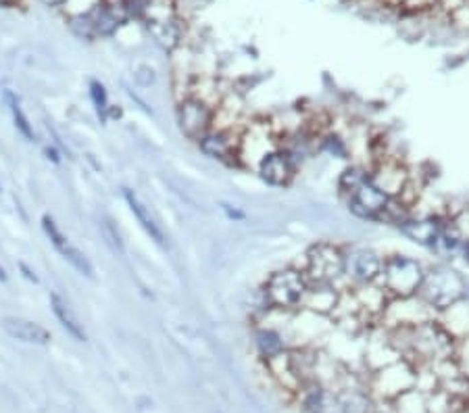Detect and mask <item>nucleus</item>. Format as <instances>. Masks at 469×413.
Returning <instances> with one entry per match:
<instances>
[{
    "label": "nucleus",
    "instance_id": "nucleus-35",
    "mask_svg": "<svg viewBox=\"0 0 469 413\" xmlns=\"http://www.w3.org/2000/svg\"><path fill=\"white\" fill-rule=\"evenodd\" d=\"M21 270L25 272V278H27V280H32V282H38V278H36V276H34V274H32V272H29L25 266H21Z\"/></svg>",
    "mask_w": 469,
    "mask_h": 413
},
{
    "label": "nucleus",
    "instance_id": "nucleus-15",
    "mask_svg": "<svg viewBox=\"0 0 469 413\" xmlns=\"http://www.w3.org/2000/svg\"><path fill=\"white\" fill-rule=\"evenodd\" d=\"M340 296L342 290H338L336 284H311L302 303V311L320 318H332L340 303Z\"/></svg>",
    "mask_w": 469,
    "mask_h": 413
},
{
    "label": "nucleus",
    "instance_id": "nucleus-22",
    "mask_svg": "<svg viewBox=\"0 0 469 413\" xmlns=\"http://www.w3.org/2000/svg\"><path fill=\"white\" fill-rule=\"evenodd\" d=\"M254 346L258 351V355L265 359L269 357H276L280 353H284L288 349L286 344V338L282 336L280 330L272 328V326H256L254 330Z\"/></svg>",
    "mask_w": 469,
    "mask_h": 413
},
{
    "label": "nucleus",
    "instance_id": "nucleus-9",
    "mask_svg": "<svg viewBox=\"0 0 469 413\" xmlns=\"http://www.w3.org/2000/svg\"><path fill=\"white\" fill-rule=\"evenodd\" d=\"M240 132L242 130H221L211 128L196 140L198 150L204 157L219 161L224 165H240L238 163V146H240Z\"/></svg>",
    "mask_w": 469,
    "mask_h": 413
},
{
    "label": "nucleus",
    "instance_id": "nucleus-3",
    "mask_svg": "<svg viewBox=\"0 0 469 413\" xmlns=\"http://www.w3.org/2000/svg\"><path fill=\"white\" fill-rule=\"evenodd\" d=\"M300 270L309 284H336L346 272V250L334 242H317L306 250Z\"/></svg>",
    "mask_w": 469,
    "mask_h": 413
},
{
    "label": "nucleus",
    "instance_id": "nucleus-32",
    "mask_svg": "<svg viewBox=\"0 0 469 413\" xmlns=\"http://www.w3.org/2000/svg\"><path fill=\"white\" fill-rule=\"evenodd\" d=\"M407 0H382V5L386 7H405Z\"/></svg>",
    "mask_w": 469,
    "mask_h": 413
},
{
    "label": "nucleus",
    "instance_id": "nucleus-17",
    "mask_svg": "<svg viewBox=\"0 0 469 413\" xmlns=\"http://www.w3.org/2000/svg\"><path fill=\"white\" fill-rule=\"evenodd\" d=\"M354 300L359 305L361 316L368 320H380L384 309L390 300L388 292L380 286V284H365V286H354L352 288Z\"/></svg>",
    "mask_w": 469,
    "mask_h": 413
},
{
    "label": "nucleus",
    "instance_id": "nucleus-10",
    "mask_svg": "<svg viewBox=\"0 0 469 413\" xmlns=\"http://www.w3.org/2000/svg\"><path fill=\"white\" fill-rule=\"evenodd\" d=\"M384 268V257L374 248H350L346 250V272L354 286L378 284Z\"/></svg>",
    "mask_w": 469,
    "mask_h": 413
},
{
    "label": "nucleus",
    "instance_id": "nucleus-8",
    "mask_svg": "<svg viewBox=\"0 0 469 413\" xmlns=\"http://www.w3.org/2000/svg\"><path fill=\"white\" fill-rule=\"evenodd\" d=\"M417 382V368L407 357L394 361V364L374 372L372 388L384 399H396L398 394L415 388Z\"/></svg>",
    "mask_w": 469,
    "mask_h": 413
},
{
    "label": "nucleus",
    "instance_id": "nucleus-4",
    "mask_svg": "<svg viewBox=\"0 0 469 413\" xmlns=\"http://www.w3.org/2000/svg\"><path fill=\"white\" fill-rule=\"evenodd\" d=\"M465 288L467 284L457 272L446 266H432L426 270V278L417 296L424 298L436 314H440L442 309H446L465 294Z\"/></svg>",
    "mask_w": 469,
    "mask_h": 413
},
{
    "label": "nucleus",
    "instance_id": "nucleus-12",
    "mask_svg": "<svg viewBox=\"0 0 469 413\" xmlns=\"http://www.w3.org/2000/svg\"><path fill=\"white\" fill-rule=\"evenodd\" d=\"M370 180L388 196H398L411 180V169L400 157H382L370 167Z\"/></svg>",
    "mask_w": 469,
    "mask_h": 413
},
{
    "label": "nucleus",
    "instance_id": "nucleus-33",
    "mask_svg": "<svg viewBox=\"0 0 469 413\" xmlns=\"http://www.w3.org/2000/svg\"><path fill=\"white\" fill-rule=\"evenodd\" d=\"M44 5H48V7H63L67 0H42Z\"/></svg>",
    "mask_w": 469,
    "mask_h": 413
},
{
    "label": "nucleus",
    "instance_id": "nucleus-28",
    "mask_svg": "<svg viewBox=\"0 0 469 413\" xmlns=\"http://www.w3.org/2000/svg\"><path fill=\"white\" fill-rule=\"evenodd\" d=\"M436 5H440V0H407L402 9H407L411 13H422V11H428Z\"/></svg>",
    "mask_w": 469,
    "mask_h": 413
},
{
    "label": "nucleus",
    "instance_id": "nucleus-1",
    "mask_svg": "<svg viewBox=\"0 0 469 413\" xmlns=\"http://www.w3.org/2000/svg\"><path fill=\"white\" fill-rule=\"evenodd\" d=\"M309 280L298 268H282L276 270L261 290L265 303L282 314H298L302 309L304 296L309 292Z\"/></svg>",
    "mask_w": 469,
    "mask_h": 413
},
{
    "label": "nucleus",
    "instance_id": "nucleus-18",
    "mask_svg": "<svg viewBox=\"0 0 469 413\" xmlns=\"http://www.w3.org/2000/svg\"><path fill=\"white\" fill-rule=\"evenodd\" d=\"M123 198H125V202L130 206V211L134 213L136 222L140 224V228L150 236V240L154 244H159V246H165L167 244V238H165L163 228L156 224V220L150 215V209L138 198V194L134 190H130V188H123Z\"/></svg>",
    "mask_w": 469,
    "mask_h": 413
},
{
    "label": "nucleus",
    "instance_id": "nucleus-6",
    "mask_svg": "<svg viewBox=\"0 0 469 413\" xmlns=\"http://www.w3.org/2000/svg\"><path fill=\"white\" fill-rule=\"evenodd\" d=\"M280 148L278 132L272 123H250L240 132V146H238V163L244 167H254L263 161V157L272 150Z\"/></svg>",
    "mask_w": 469,
    "mask_h": 413
},
{
    "label": "nucleus",
    "instance_id": "nucleus-13",
    "mask_svg": "<svg viewBox=\"0 0 469 413\" xmlns=\"http://www.w3.org/2000/svg\"><path fill=\"white\" fill-rule=\"evenodd\" d=\"M388 194H384L372 180H368L346 198V204L354 217L365 222H378L380 213L388 204Z\"/></svg>",
    "mask_w": 469,
    "mask_h": 413
},
{
    "label": "nucleus",
    "instance_id": "nucleus-25",
    "mask_svg": "<svg viewBox=\"0 0 469 413\" xmlns=\"http://www.w3.org/2000/svg\"><path fill=\"white\" fill-rule=\"evenodd\" d=\"M59 252L63 255V259L69 261L82 276H86V278H92V276H94V268H92V263L88 261V257H86L77 246H73L71 242H67Z\"/></svg>",
    "mask_w": 469,
    "mask_h": 413
},
{
    "label": "nucleus",
    "instance_id": "nucleus-16",
    "mask_svg": "<svg viewBox=\"0 0 469 413\" xmlns=\"http://www.w3.org/2000/svg\"><path fill=\"white\" fill-rule=\"evenodd\" d=\"M146 30L154 38V42L159 44L165 53H173L176 48L182 46L184 40V25L176 15L161 17V19H146Z\"/></svg>",
    "mask_w": 469,
    "mask_h": 413
},
{
    "label": "nucleus",
    "instance_id": "nucleus-34",
    "mask_svg": "<svg viewBox=\"0 0 469 413\" xmlns=\"http://www.w3.org/2000/svg\"><path fill=\"white\" fill-rule=\"evenodd\" d=\"M461 255L465 257V261L469 263V238H467V240L463 242V246H461Z\"/></svg>",
    "mask_w": 469,
    "mask_h": 413
},
{
    "label": "nucleus",
    "instance_id": "nucleus-14",
    "mask_svg": "<svg viewBox=\"0 0 469 413\" xmlns=\"http://www.w3.org/2000/svg\"><path fill=\"white\" fill-rule=\"evenodd\" d=\"M446 215L442 213H417L413 211L411 217L398 228L400 234H405L409 240L417 242L420 246L434 248L438 242V236L444 228Z\"/></svg>",
    "mask_w": 469,
    "mask_h": 413
},
{
    "label": "nucleus",
    "instance_id": "nucleus-21",
    "mask_svg": "<svg viewBox=\"0 0 469 413\" xmlns=\"http://www.w3.org/2000/svg\"><path fill=\"white\" fill-rule=\"evenodd\" d=\"M50 309H52V314H55V318L59 320V324L67 330V334H71L77 342H84L86 340L84 326L75 318V314H73V309L69 307V303L59 292H50Z\"/></svg>",
    "mask_w": 469,
    "mask_h": 413
},
{
    "label": "nucleus",
    "instance_id": "nucleus-2",
    "mask_svg": "<svg viewBox=\"0 0 469 413\" xmlns=\"http://www.w3.org/2000/svg\"><path fill=\"white\" fill-rule=\"evenodd\" d=\"M424 278L426 268L422 261L409 255H388L384 257V268L378 284L388 292L390 298H405L420 292Z\"/></svg>",
    "mask_w": 469,
    "mask_h": 413
},
{
    "label": "nucleus",
    "instance_id": "nucleus-7",
    "mask_svg": "<svg viewBox=\"0 0 469 413\" xmlns=\"http://www.w3.org/2000/svg\"><path fill=\"white\" fill-rule=\"evenodd\" d=\"M178 126L182 134L190 140H198L202 134H206L213 128L215 121V107H211L208 102L196 98V96H184L178 102Z\"/></svg>",
    "mask_w": 469,
    "mask_h": 413
},
{
    "label": "nucleus",
    "instance_id": "nucleus-26",
    "mask_svg": "<svg viewBox=\"0 0 469 413\" xmlns=\"http://www.w3.org/2000/svg\"><path fill=\"white\" fill-rule=\"evenodd\" d=\"M90 96H92V102H94V107L98 111V115L102 119H107V111H109V96H107V90H104V86L96 80L90 82Z\"/></svg>",
    "mask_w": 469,
    "mask_h": 413
},
{
    "label": "nucleus",
    "instance_id": "nucleus-5",
    "mask_svg": "<svg viewBox=\"0 0 469 413\" xmlns=\"http://www.w3.org/2000/svg\"><path fill=\"white\" fill-rule=\"evenodd\" d=\"M436 311L420 296H405V298H390L384 314L382 324L388 330H407L417 328L430 320H436Z\"/></svg>",
    "mask_w": 469,
    "mask_h": 413
},
{
    "label": "nucleus",
    "instance_id": "nucleus-27",
    "mask_svg": "<svg viewBox=\"0 0 469 413\" xmlns=\"http://www.w3.org/2000/svg\"><path fill=\"white\" fill-rule=\"evenodd\" d=\"M71 30L80 36V38H86V40H92L96 38L94 34V27H92V21H90V15H73L71 17Z\"/></svg>",
    "mask_w": 469,
    "mask_h": 413
},
{
    "label": "nucleus",
    "instance_id": "nucleus-30",
    "mask_svg": "<svg viewBox=\"0 0 469 413\" xmlns=\"http://www.w3.org/2000/svg\"><path fill=\"white\" fill-rule=\"evenodd\" d=\"M134 78H136V82H138L140 86H144V88H148V86H152V84L156 82V73H154V69H150V67H140V69L134 73Z\"/></svg>",
    "mask_w": 469,
    "mask_h": 413
},
{
    "label": "nucleus",
    "instance_id": "nucleus-31",
    "mask_svg": "<svg viewBox=\"0 0 469 413\" xmlns=\"http://www.w3.org/2000/svg\"><path fill=\"white\" fill-rule=\"evenodd\" d=\"M46 154H48V159L52 161V163H59L61 159H59V152L55 150V148H46Z\"/></svg>",
    "mask_w": 469,
    "mask_h": 413
},
{
    "label": "nucleus",
    "instance_id": "nucleus-29",
    "mask_svg": "<svg viewBox=\"0 0 469 413\" xmlns=\"http://www.w3.org/2000/svg\"><path fill=\"white\" fill-rule=\"evenodd\" d=\"M102 232H104V236L109 238V242L117 248V250H123V242H121V238H119V234H117V230L111 226V222L109 220H102Z\"/></svg>",
    "mask_w": 469,
    "mask_h": 413
},
{
    "label": "nucleus",
    "instance_id": "nucleus-19",
    "mask_svg": "<svg viewBox=\"0 0 469 413\" xmlns=\"http://www.w3.org/2000/svg\"><path fill=\"white\" fill-rule=\"evenodd\" d=\"M3 328L9 336H13L15 340L27 342V344H48L50 342V332L25 318H5L3 320Z\"/></svg>",
    "mask_w": 469,
    "mask_h": 413
},
{
    "label": "nucleus",
    "instance_id": "nucleus-37",
    "mask_svg": "<svg viewBox=\"0 0 469 413\" xmlns=\"http://www.w3.org/2000/svg\"><path fill=\"white\" fill-rule=\"evenodd\" d=\"M0 3H5V5H13V0H0Z\"/></svg>",
    "mask_w": 469,
    "mask_h": 413
},
{
    "label": "nucleus",
    "instance_id": "nucleus-24",
    "mask_svg": "<svg viewBox=\"0 0 469 413\" xmlns=\"http://www.w3.org/2000/svg\"><path fill=\"white\" fill-rule=\"evenodd\" d=\"M3 98H5V102H7L9 111H11V117H13V123H15L17 132H19V134H21L27 142H34V140H36V132H34V126L29 123V119H27L25 111L21 109V102H19V98H17L11 90H5Z\"/></svg>",
    "mask_w": 469,
    "mask_h": 413
},
{
    "label": "nucleus",
    "instance_id": "nucleus-36",
    "mask_svg": "<svg viewBox=\"0 0 469 413\" xmlns=\"http://www.w3.org/2000/svg\"><path fill=\"white\" fill-rule=\"evenodd\" d=\"M0 280H3V282L7 280V276H5V270H3V268H0Z\"/></svg>",
    "mask_w": 469,
    "mask_h": 413
},
{
    "label": "nucleus",
    "instance_id": "nucleus-23",
    "mask_svg": "<svg viewBox=\"0 0 469 413\" xmlns=\"http://www.w3.org/2000/svg\"><path fill=\"white\" fill-rule=\"evenodd\" d=\"M370 180V167L363 165V163H352L348 165L340 178H338V190L344 198H348L361 184H365Z\"/></svg>",
    "mask_w": 469,
    "mask_h": 413
},
{
    "label": "nucleus",
    "instance_id": "nucleus-11",
    "mask_svg": "<svg viewBox=\"0 0 469 413\" xmlns=\"http://www.w3.org/2000/svg\"><path fill=\"white\" fill-rule=\"evenodd\" d=\"M296 169H298L296 157L284 146L272 150L267 157H263V161L256 165L258 178L263 180L265 184L276 186V188L290 186L292 180L296 178Z\"/></svg>",
    "mask_w": 469,
    "mask_h": 413
},
{
    "label": "nucleus",
    "instance_id": "nucleus-20",
    "mask_svg": "<svg viewBox=\"0 0 469 413\" xmlns=\"http://www.w3.org/2000/svg\"><path fill=\"white\" fill-rule=\"evenodd\" d=\"M88 15H90V21H92V27H94L96 36H111V34H115L121 27L123 21H128V15H125L121 3L98 5Z\"/></svg>",
    "mask_w": 469,
    "mask_h": 413
}]
</instances>
